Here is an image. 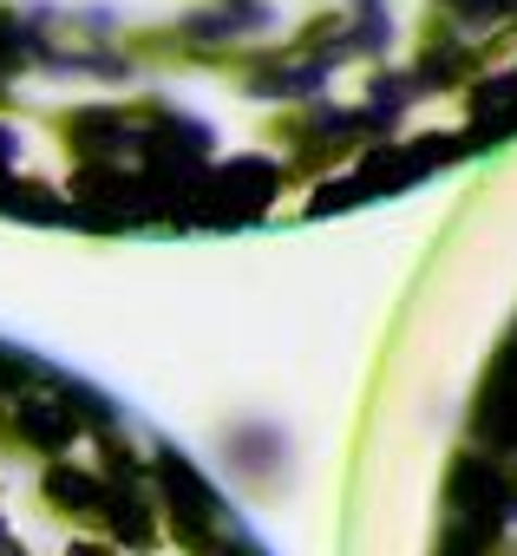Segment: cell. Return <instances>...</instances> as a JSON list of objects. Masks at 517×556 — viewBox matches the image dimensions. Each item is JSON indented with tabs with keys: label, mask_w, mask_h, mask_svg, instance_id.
<instances>
[{
	"label": "cell",
	"mask_w": 517,
	"mask_h": 556,
	"mask_svg": "<svg viewBox=\"0 0 517 556\" xmlns=\"http://www.w3.org/2000/svg\"><path fill=\"white\" fill-rule=\"evenodd\" d=\"M66 556H125L112 536H99V530H79L73 543H66Z\"/></svg>",
	"instance_id": "3957f363"
},
{
	"label": "cell",
	"mask_w": 517,
	"mask_h": 556,
	"mask_svg": "<svg viewBox=\"0 0 517 556\" xmlns=\"http://www.w3.org/2000/svg\"><path fill=\"white\" fill-rule=\"evenodd\" d=\"M21 432H27V445H40V452L53 445V458H60V445L73 439V419H66L53 400H40V393H34V400H21Z\"/></svg>",
	"instance_id": "7a4b0ae2"
},
{
	"label": "cell",
	"mask_w": 517,
	"mask_h": 556,
	"mask_svg": "<svg viewBox=\"0 0 517 556\" xmlns=\"http://www.w3.org/2000/svg\"><path fill=\"white\" fill-rule=\"evenodd\" d=\"M504 491H510V504H517V458H510V471H504Z\"/></svg>",
	"instance_id": "5b68a950"
},
{
	"label": "cell",
	"mask_w": 517,
	"mask_h": 556,
	"mask_svg": "<svg viewBox=\"0 0 517 556\" xmlns=\"http://www.w3.org/2000/svg\"><path fill=\"white\" fill-rule=\"evenodd\" d=\"M0 556H34V549H27V543H21L14 530H0Z\"/></svg>",
	"instance_id": "277c9868"
},
{
	"label": "cell",
	"mask_w": 517,
	"mask_h": 556,
	"mask_svg": "<svg viewBox=\"0 0 517 556\" xmlns=\"http://www.w3.org/2000/svg\"><path fill=\"white\" fill-rule=\"evenodd\" d=\"M0 530H8V510H0Z\"/></svg>",
	"instance_id": "8992f818"
},
{
	"label": "cell",
	"mask_w": 517,
	"mask_h": 556,
	"mask_svg": "<svg viewBox=\"0 0 517 556\" xmlns=\"http://www.w3.org/2000/svg\"><path fill=\"white\" fill-rule=\"evenodd\" d=\"M99 497H105V478L79 458H47L40 471V504L60 517V523H99Z\"/></svg>",
	"instance_id": "6da1fadb"
}]
</instances>
